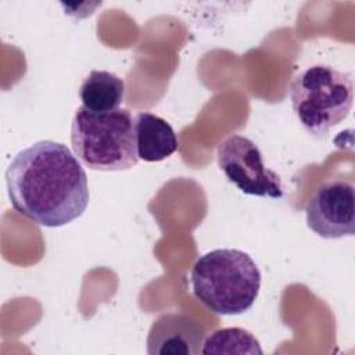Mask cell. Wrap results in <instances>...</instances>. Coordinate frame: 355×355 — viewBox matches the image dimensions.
I'll use <instances>...</instances> for the list:
<instances>
[{
	"label": "cell",
	"mask_w": 355,
	"mask_h": 355,
	"mask_svg": "<svg viewBox=\"0 0 355 355\" xmlns=\"http://www.w3.org/2000/svg\"><path fill=\"white\" fill-rule=\"evenodd\" d=\"M194 297L216 315L248 311L261 290L255 261L237 248H216L201 255L190 270Z\"/></svg>",
	"instance_id": "2"
},
{
	"label": "cell",
	"mask_w": 355,
	"mask_h": 355,
	"mask_svg": "<svg viewBox=\"0 0 355 355\" xmlns=\"http://www.w3.org/2000/svg\"><path fill=\"white\" fill-rule=\"evenodd\" d=\"M201 354H262V348L248 330L223 327L204 338Z\"/></svg>",
	"instance_id": "10"
},
{
	"label": "cell",
	"mask_w": 355,
	"mask_h": 355,
	"mask_svg": "<svg viewBox=\"0 0 355 355\" xmlns=\"http://www.w3.org/2000/svg\"><path fill=\"white\" fill-rule=\"evenodd\" d=\"M6 186L14 209L46 227L80 218L90 198L80 161L65 144L53 140L17 153L6 169Z\"/></svg>",
	"instance_id": "1"
},
{
	"label": "cell",
	"mask_w": 355,
	"mask_h": 355,
	"mask_svg": "<svg viewBox=\"0 0 355 355\" xmlns=\"http://www.w3.org/2000/svg\"><path fill=\"white\" fill-rule=\"evenodd\" d=\"M216 161L229 182L248 196L282 198L280 176L265 166L259 147L245 136L230 135L219 143Z\"/></svg>",
	"instance_id": "5"
},
{
	"label": "cell",
	"mask_w": 355,
	"mask_h": 355,
	"mask_svg": "<svg viewBox=\"0 0 355 355\" xmlns=\"http://www.w3.org/2000/svg\"><path fill=\"white\" fill-rule=\"evenodd\" d=\"M79 98L94 112L118 110L125 98V82L114 72L93 69L79 87Z\"/></svg>",
	"instance_id": "9"
},
{
	"label": "cell",
	"mask_w": 355,
	"mask_h": 355,
	"mask_svg": "<svg viewBox=\"0 0 355 355\" xmlns=\"http://www.w3.org/2000/svg\"><path fill=\"white\" fill-rule=\"evenodd\" d=\"M355 187L343 178L322 183L305 207L306 226L323 239L355 234Z\"/></svg>",
	"instance_id": "6"
},
{
	"label": "cell",
	"mask_w": 355,
	"mask_h": 355,
	"mask_svg": "<svg viewBox=\"0 0 355 355\" xmlns=\"http://www.w3.org/2000/svg\"><path fill=\"white\" fill-rule=\"evenodd\" d=\"M71 144L78 159L94 171H126L139 161L135 116L126 108L94 112L78 107Z\"/></svg>",
	"instance_id": "3"
},
{
	"label": "cell",
	"mask_w": 355,
	"mask_h": 355,
	"mask_svg": "<svg viewBox=\"0 0 355 355\" xmlns=\"http://www.w3.org/2000/svg\"><path fill=\"white\" fill-rule=\"evenodd\" d=\"M205 338V329L184 313H161L147 336L150 355H197Z\"/></svg>",
	"instance_id": "7"
},
{
	"label": "cell",
	"mask_w": 355,
	"mask_h": 355,
	"mask_svg": "<svg viewBox=\"0 0 355 355\" xmlns=\"http://www.w3.org/2000/svg\"><path fill=\"white\" fill-rule=\"evenodd\" d=\"M135 129L139 159L146 162H159L178 150L175 130L158 115L139 112L135 116Z\"/></svg>",
	"instance_id": "8"
},
{
	"label": "cell",
	"mask_w": 355,
	"mask_h": 355,
	"mask_svg": "<svg viewBox=\"0 0 355 355\" xmlns=\"http://www.w3.org/2000/svg\"><path fill=\"white\" fill-rule=\"evenodd\" d=\"M288 93L304 129L320 137L348 116L354 101V82L347 72L316 64L293 78Z\"/></svg>",
	"instance_id": "4"
}]
</instances>
